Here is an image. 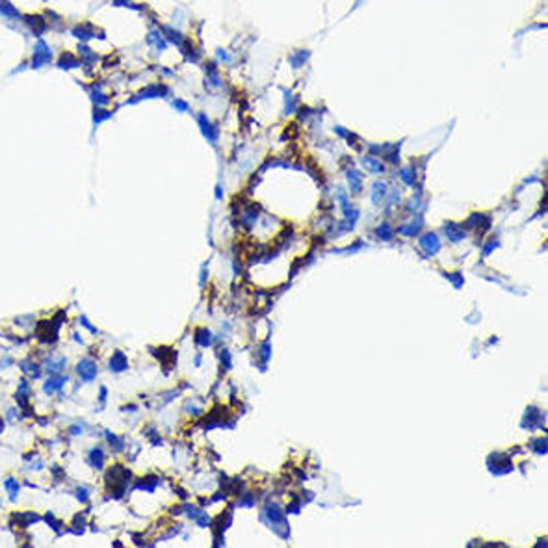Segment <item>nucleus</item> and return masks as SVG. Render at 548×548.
I'll return each instance as SVG.
<instances>
[{
  "label": "nucleus",
  "mask_w": 548,
  "mask_h": 548,
  "mask_svg": "<svg viewBox=\"0 0 548 548\" xmlns=\"http://www.w3.org/2000/svg\"><path fill=\"white\" fill-rule=\"evenodd\" d=\"M71 34H73L74 37H78L82 43L86 41H91V39H104L106 34L101 30V28H95L91 22H82V24H76V26H73V30H71Z\"/></svg>",
  "instance_id": "nucleus-1"
},
{
  "label": "nucleus",
  "mask_w": 548,
  "mask_h": 548,
  "mask_svg": "<svg viewBox=\"0 0 548 548\" xmlns=\"http://www.w3.org/2000/svg\"><path fill=\"white\" fill-rule=\"evenodd\" d=\"M51 60H52V51L49 49V45L43 41V39H37V43L34 45V49H32V64H30V67L37 69V67H41V65L49 64Z\"/></svg>",
  "instance_id": "nucleus-2"
},
{
  "label": "nucleus",
  "mask_w": 548,
  "mask_h": 548,
  "mask_svg": "<svg viewBox=\"0 0 548 548\" xmlns=\"http://www.w3.org/2000/svg\"><path fill=\"white\" fill-rule=\"evenodd\" d=\"M169 95V87L164 84H151L147 86V87H143L139 93H137L136 97H132L130 101H128V104H132V103H137V101H143V99H162V97H168Z\"/></svg>",
  "instance_id": "nucleus-3"
},
{
  "label": "nucleus",
  "mask_w": 548,
  "mask_h": 548,
  "mask_svg": "<svg viewBox=\"0 0 548 548\" xmlns=\"http://www.w3.org/2000/svg\"><path fill=\"white\" fill-rule=\"evenodd\" d=\"M76 374H78V377H80L82 381H86V383L93 381L95 379V376H97L95 362H93L91 359H82V360L76 364Z\"/></svg>",
  "instance_id": "nucleus-4"
},
{
  "label": "nucleus",
  "mask_w": 548,
  "mask_h": 548,
  "mask_svg": "<svg viewBox=\"0 0 548 548\" xmlns=\"http://www.w3.org/2000/svg\"><path fill=\"white\" fill-rule=\"evenodd\" d=\"M56 65L60 69H64V71H71V69H78L82 65V60H80L78 54L74 52H62L58 56V60H56Z\"/></svg>",
  "instance_id": "nucleus-5"
},
{
  "label": "nucleus",
  "mask_w": 548,
  "mask_h": 548,
  "mask_svg": "<svg viewBox=\"0 0 548 548\" xmlns=\"http://www.w3.org/2000/svg\"><path fill=\"white\" fill-rule=\"evenodd\" d=\"M24 22L30 26V30H32L35 35L45 34L47 32V28L51 26V24L47 22V19H45V15H37V13H34V15H26V17H24Z\"/></svg>",
  "instance_id": "nucleus-6"
},
{
  "label": "nucleus",
  "mask_w": 548,
  "mask_h": 548,
  "mask_svg": "<svg viewBox=\"0 0 548 548\" xmlns=\"http://www.w3.org/2000/svg\"><path fill=\"white\" fill-rule=\"evenodd\" d=\"M222 86H223V80H222V76H220V71H218L216 64H214V62L206 64V87H208L210 91H216V89H220Z\"/></svg>",
  "instance_id": "nucleus-7"
},
{
  "label": "nucleus",
  "mask_w": 548,
  "mask_h": 548,
  "mask_svg": "<svg viewBox=\"0 0 548 548\" xmlns=\"http://www.w3.org/2000/svg\"><path fill=\"white\" fill-rule=\"evenodd\" d=\"M197 123H199V128L203 130L205 137H208L210 141H216V139H218V128L212 125V121L206 119V116L199 114V116H197Z\"/></svg>",
  "instance_id": "nucleus-8"
},
{
  "label": "nucleus",
  "mask_w": 548,
  "mask_h": 548,
  "mask_svg": "<svg viewBox=\"0 0 548 548\" xmlns=\"http://www.w3.org/2000/svg\"><path fill=\"white\" fill-rule=\"evenodd\" d=\"M180 51H182L184 58H186L188 62H199L201 51L197 49V45H195V43H191L190 39H184V41H182V45H180Z\"/></svg>",
  "instance_id": "nucleus-9"
},
{
  "label": "nucleus",
  "mask_w": 548,
  "mask_h": 548,
  "mask_svg": "<svg viewBox=\"0 0 548 548\" xmlns=\"http://www.w3.org/2000/svg\"><path fill=\"white\" fill-rule=\"evenodd\" d=\"M308 58H310V52L299 49V51H295V52L288 58V62H290V65H292L294 69H299V67H303V65L308 62Z\"/></svg>",
  "instance_id": "nucleus-10"
},
{
  "label": "nucleus",
  "mask_w": 548,
  "mask_h": 548,
  "mask_svg": "<svg viewBox=\"0 0 548 548\" xmlns=\"http://www.w3.org/2000/svg\"><path fill=\"white\" fill-rule=\"evenodd\" d=\"M160 34H162V35L166 37V41L175 43L177 47H180V45H182V41H184V37L180 35L179 30H175V28H171V26H162V28H160Z\"/></svg>",
  "instance_id": "nucleus-11"
},
{
  "label": "nucleus",
  "mask_w": 548,
  "mask_h": 548,
  "mask_svg": "<svg viewBox=\"0 0 548 548\" xmlns=\"http://www.w3.org/2000/svg\"><path fill=\"white\" fill-rule=\"evenodd\" d=\"M0 15L6 19H17L19 17V10L11 4L10 0H0Z\"/></svg>",
  "instance_id": "nucleus-12"
},
{
  "label": "nucleus",
  "mask_w": 548,
  "mask_h": 548,
  "mask_svg": "<svg viewBox=\"0 0 548 548\" xmlns=\"http://www.w3.org/2000/svg\"><path fill=\"white\" fill-rule=\"evenodd\" d=\"M76 51H78V56H80V60L82 62H89V64H93V62H97L99 60V56H97L86 43H80L78 47H76Z\"/></svg>",
  "instance_id": "nucleus-13"
},
{
  "label": "nucleus",
  "mask_w": 548,
  "mask_h": 548,
  "mask_svg": "<svg viewBox=\"0 0 548 548\" xmlns=\"http://www.w3.org/2000/svg\"><path fill=\"white\" fill-rule=\"evenodd\" d=\"M65 381H67V377L54 376V377H51L49 381H45V387H43V390H45L47 394H52V392H56V390H60L62 387H64Z\"/></svg>",
  "instance_id": "nucleus-14"
},
{
  "label": "nucleus",
  "mask_w": 548,
  "mask_h": 548,
  "mask_svg": "<svg viewBox=\"0 0 548 548\" xmlns=\"http://www.w3.org/2000/svg\"><path fill=\"white\" fill-rule=\"evenodd\" d=\"M147 43L149 45H154L158 51H164L166 49V45H168V41H166V37L160 34V30H153V32L147 35Z\"/></svg>",
  "instance_id": "nucleus-15"
},
{
  "label": "nucleus",
  "mask_w": 548,
  "mask_h": 548,
  "mask_svg": "<svg viewBox=\"0 0 548 548\" xmlns=\"http://www.w3.org/2000/svg\"><path fill=\"white\" fill-rule=\"evenodd\" d=\"M362 164H364V168L370 169L372 173H383V171H385V166H383L377 158H372V156L362 158Z\"/></svg>",
  "instance_id": "nucleus-16"
},
{
  "label": "nucleus",
  "mask_w": 548,
  "mask_h": 548,
  "mask_svg": "<svg viewBox=\"0 0 548 548\" xmlns=\"http://www.w3.org/2000/svg\"><path fill=\"white\" fill-rule=\"evenodd\" d=\"M110 368L114 370V372H121V370L127 368V359H125V355H123V353H116V355L112 357V360H110Z\"/></svg>",
  "instance_id": "nucleus-17"
},
{
  "label": "nucleus",
  "mask_w": 548,
  "mask_h": 548,
  "mask_svg": "<svg viewBox=\"0 0 548 548\" xmlns=\"http://www.w3.org/2000/svg\"><path fill=\"white\" fill-rule=\"evenodd\" d=\"M103 461H104V452L101 448H93L89 452V463L93 464L95 468H103Z\"/></svg>",
  "instance_id": "nucleus-18"
},
{
  "label": "nucleus",
  "mask_w": 548,
  "mask_h": 548,
  "mask_svg": "<svg viewBox=\"0 0 548 548\" xmlns=\"http://www.w3.org/2000/svg\"><path fill=\"white\" fill-rule=\"evenodd\" d=\"M348 179H349V184H351L353 191L360 190V186H362V175H360L359 171H355V169H349V171H348Z\"/></svg>",
  "instance_id": "nucleus-19"
},
{
  "label": "nucleus",
  "mask_w": 548,
  "mask_h": 548,
  "mask_svg": "<svg viewBox=\"0 0 548 548\" xmlns=\"http://www.w3.org/2000/svg\"><path fill=\"white\" fill-rule=\"evenodd\" d=\"M110 116H112V112L104 110L103 106H95V108H93V123H95V125H99V123L106 121V119H108Z\"/></svg>",
  "instance_id": "nucleus-20"
},
{
  "label": "nucleus",
  "mask_w": 548,
  "mask_h": 548,
  "mask_svg": "<svg viewBox=\"0 0 548 548\" xmlns=\"http://www.w3.org/2000/svg\"><path fill=\"white\" fill-rule=\"evenodd\" d=\"M400 177L403 179V182H405V184H412V182H414V179H416V169L412 168V166L401 168Z\"/></svg>",
  "instance_id": "nucleus-21"
},
{
  "label": "nucleus",
  "mask_w": 548,
  "mask_h": 548,
  "mask_svg": "<svg viewBox=\"0 0 548 548\" xmlns=\"http://www.w3.org/2000/svg\"><path fill=\"white\" fill-rule=\"evenodd\" d=\"M385 193H387V184L385 182H376L374 184V195H372L374 203H379L385 197Z\"/></svg>",
  "instance_id": "nucleus-22"
},
{
  "label": "nucleus",
  "mask_w": 548,
  "mask_h": 548,
  "mask_svg": "<svg viewBox=\"0 0 548 548\" xmlns=\"http://www.w3.org/2000/svg\"><path fill=\"white\" fill-rule=\"evenodd\" d=\"M28 396H30V390H28V387H26V383H21V387H19V390H17L15 398L19 400L21 405H26V403H28Z\"/></svg>",
  "instance_id": "nucleus-23"
},
{
  "label": "nucleus",
  "mask_w": 548,
  "mask_h": 548,
  "mask_svg": "<svg viewBox=\"0 0 548 548\" xmlns=\"http://www.w3.org/2000/svg\"><path fill=\"white\" fill-rule=\"evenodd\" d=\"M283 93H285V97H286V114H290V112H294V108H295L294 99H292V93H290L288 89H283Z\"/></svg>",
  "instance_id": "nucleus-24"
},
{
  "label": "nucleus",
  "mask_w": 548,
  "mask_h": 548,
  "mask_svg": "<svg viewBox=\"0 0 548 548\" xmlns=\"http://www.w3.org/2000/svg\"><path fill=\"white\" fill-rule=\"evenodd\" d=\"M173 108H175V110H179V112H188V110H190L188 103H186V101H182V99H175V101H173Z\"/></svg>",
  "instance_id": "nucleus-25"
},
{
  "label": "nucleus",
  "mask_w": 548,
  "mask_h": 548,
  "mask_svg": "<svg viewBox=\"0 0 548 548\" xmlns=\"http://www.w3.org/2000/svg\"><path fill=\"white\" fill-rule=\"evenodd\" d=\"M6 487L10 489V498L11 500H15V496H17V489H19L17 481H15V480H8V481H6Z\"/></svg>",
  "instance_id": "nucleus-26"
},
{
  "label": "nucleus",
  "mask_w": 548,
  "mask_h": 548,
  "mask_svg": "<svg viewBox=\"0 0 548 548\" xmlns=\"http://www.w3.org/2000/svg\"><path fill=\"white\" fill-rule=\"evenodd\" d=\"M216 58H218V62H223V64H229V62H231L229 52L223 51V49H218V51H216Z\"/></svg>",
  "instance_id": "nucleus-27"
},
{
  "label": "nucleus",
  "mask_w": 548,
  "mask_h": 548,
  "mask_svg": "<svg viewBox=\"0 0 548 548\" xmlns=\"http://www.w3.org/2000/svg\"><path fill=\"white\" fill-rule=\"evenodd\" d=\"M104 435H106V439L110 441V444H112L116 450H121V439H117L116 435H112V433H108V431H106Z\"/></svg>",
  "instance_id": "nucleus-28"
},
{
  "label": "nucleus",
  "mask_w": 548,
  "mask_h": 548,
  "mask_svg": "<svg viewBox=\"0 0 548 548\" xmlns=\"http://www.w3.org/2000/svg\"><path fill=\"white\" fill-rule=\"evenodd\" d=\"M22 370H24L26 374H32L34 377H37V376H39V368H37V366H34V364L28 366V362H24V364H22Z\"/></svg>",
  "instance_id": "nucleus-29"
},
{
  "label": "nucleus",
  "mask_w": 548,
  "mask_h": 548,
  "mask_svg": "<svg viewBox=\"0 0 548 548\" xmlns=\"http://www.w3.org/2000/svg\"><path fill=\"white\" fill-rule=\"evenodd\" d=\"M87 495H89L87 489H78V491H76V498H78L80 502H86V500H87Z\"/></svg>",
  "instance_id": "nucleus-30"
},
{
  "label": "nucleus",
  "mask_w": 548,
  "mask_h": 548,
  "mask_svg": "<svg viewBox=\"0 0 548 548\" xmlns=\"http://www.w3.org/2000/svg\"><path fill=\"white\" fill-rule=\"evenodd\" d=\"M114 4H116V6H127V8H130V10H134V8H136L130 0H114Z\"/></svg>",
  "instance_id": "nucleus-31"
}]
</instances>
